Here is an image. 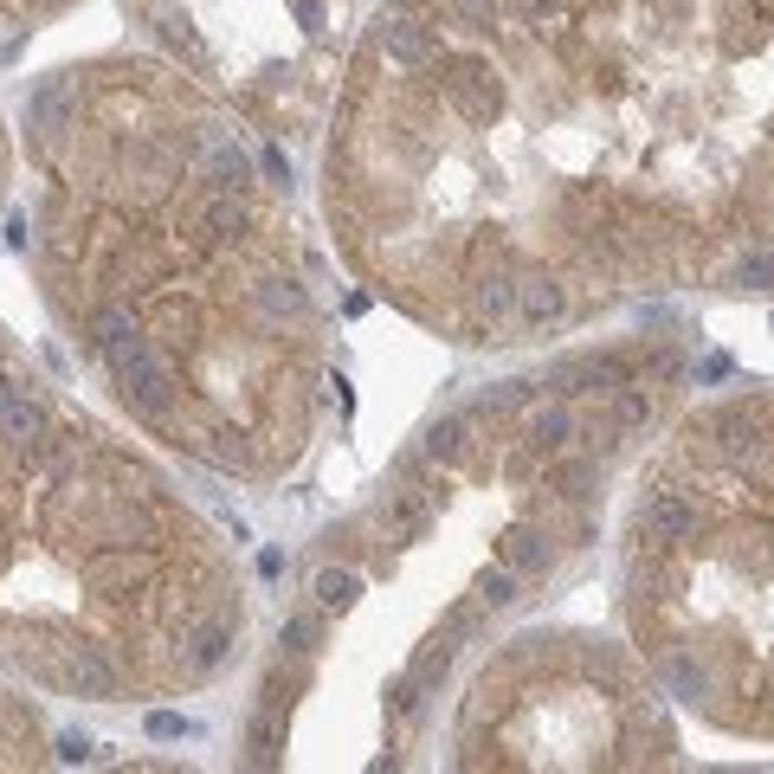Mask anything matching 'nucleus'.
<instances>
[{
  "mask_svg": "<svg viewBox=\"0 0 774 774\" xmlns=\"http://www.w3.org/2000/svg\"><path fill=\"white\" fill-rule=\"evenodd\" d=\"M104 362H111L116 388H123V401L136 406V413H148V420H168L175 413V369L162 362V349L143 330L104 342Z\"/></svg>",
  "mask_w": 774,
  "mask_h": 774,
  "instance_id": "f257e3e1",
  "label": "nucleus"
},
{
  "mask_svg": "<svg viewBox=\"0 0 774 774\" xmlns=\"http://www.w3.org/2000/svg\"><path fill=\"white\" fill-rule=\"evenodd\" d=\"M374 45H381L401 72H426V65H440V33H433V27H420L413 13H388V20L374 27Z\"/></svg>",
  "mask_w": 774,
  "mask_h": 774,
  "instance_id": "f03ea898",
  "label": "nucleus"
},
{
  "mask_svg": "<svg viewBox=\"0 0 774 774\" xmlns=\"http://www.w3.org/2000/svg\"><path fill=\"white\" fill-rule=\"evenodd\" d=\"M549 388L568 401V394H620L627 388V362L613 355H575V362H555Z\"/></svg>",
  "mask_w": 774,
  "mask_h": 774,
  "instance_id": "7ed1b4c3",
  "label": "nucleus"
},
{
  "mask_svg": "<svg viewBox=\"0 0 774 774\" xmlns=\"http://www.w3.org/2000/svg\"><path fill=\"white\" fill-rule=\"evenodd\" d=\"M639 536L646 543H684V536H698V504L684 491H652L646 510H639Z\"/></svg>",
  "mask_w": 774,
  "mask_h": 774,
  "instance_id": "20e7f679",
  "label": "nucleus"
},
{
  "mask_svg": "<svg viewBox=\"0 0 774 774\" xmlns=\"http://www.w3.org/2000/svg\"><path fill=\"white\" fill-rule=\"evenodd\" d=\"M59 684L78 691V698H116V664L97 646H72L65 664H59Z\"/></svg>",
  "mask_w": 774,
  "mask_h": 774,
  "instance_id": "39448f33",
  "label": "nucleus"
},
{
  "mask_svg": "<svg viewBox=\"0 0 774 774\" xmlns=\"http://www.w3.org/2000/svg\"><path fill=\"white\" fill-rule=\"evenodd\" d=\"M200 175H207V187H214V194H246V187H252V162H246V148H239V143L207 136Z\"/></svg>",
  "mask_w": 774,
  "mask_h": 774,
  "instance_id": "423d86ee",
  "label": "nucleus"
},
{
  "mask_svg": "<svg viewBox=\"0 0 774 774\" xmlns=\"http://www.w3.org/2000/svg\"><path fill=\"white\" fill-rule=\"evenodd\" d=\"M561 310H568L561 278H549V271H523V278H516V317H523V323L543 330V323H555Z\"/></svg>",
  "mask_w": 774,
  "mask_h": 774,
  "instance_id": "0eeeda50",
  "label": "nucleus"
},
{
  "mask_svg": "<svg viewBox=\"0 0 774 774\" xmlns=\"http://www.w3.org/2000/svg\"><path fill=\"white\" fill-rule=\"evenodd\" d=\"M65 123H72V78H45L27 97V130H39L52 143V136H65Z\"/></svg>",
  "mask_w": 774,
  "mask_h": 774,
  "instance_id": "6e6552de",
  "label": "nucleus"
},
{
  "mask_svg": "<svg viewBox=\"0 0 774 774\" xmlns=\"http://www.w3.org/2000/svg\"><path fill=\"white\" fill-rule=\"evenodd\" d=\"M252 310L265 317V323H303V310H310V297H303V285H291V278H278V271H265L252 285Z\"/></svg>",
  "mask_w": 774,
  "mask_h": 774,
  "instance_id": "1a4fd4ad",
  "label": "nucleus"
},
{
  "mask_svg": "<svg viewBox=\"0 0 774 774\" xmlns=\"http://www.w3.org/2000/svg\"><path fill=\"white\" fill-rule=\"evenodd\" d=\"M472 317H478L484 330L510 323L516 317V278L510 271H478V278H472Z\"/></svg>",
  "mask_w": 774,
  "mask_h": 774,
  "instance_id": "9d476101",
  "label": "nucleus"
},
{
  "mask_svg": "<svg viewBox=\"0 0 774 774\" xmlns=\"http://www.w3.org/2000/svg\"><path fill=\"white\" fill-rule=\"evenodd\" d=\"M723 433H730V440H723V458H730L736 472H749V478H774V452H768V440H762V433H749L736 413L723 420Z\"/></svg>",
  "mask_w": 774,
  "mask_h": 774,
  "instance_id": "9b49d317",
  "label": "nucleus"
},
{
  "mask_svg": "<svg viewBox=\"0 0 774 774\" xmlns=\"http://www.w3.org/2000/svg\"><path fill=\"white\" fill-rule=\"evenodd\" d=\"M529 445H536V452H568V445H575V406L561 401V394L529 413Z\"/></svg>",
  "mask_w": 774,
  "mask_h": 774,
  "instance_id": "f8f14e48",
  "label": "nucleus"
},
{
  "mask_svg": "<svg viewBox=\"0 0 774 774\" xmlns=\"http://www.w3.org/2000/svg\"><path fill=\"white\" fill-rule=\"evenodd\" d=\"M426 458L433 465H458V458H472V413H445L426 426Z\"/></svg>",
  "mask_w": 774,
  "mask_h": 774,
  "instance_id": "ddd939ff",
  "label": "nucleus"
},
{
  "mask_svg": "<svg viewBox=\"0 0 774 774\" xmlns=\"http://www.w3.org/2000/svg\"><path fill=\"white\" fill-rule=\"evenodd\" d=\"M497 549H504V568H516V575H536V568H549V536H543L536 523H510Z\"/></svg>",
  "mask_w": 774,
  "mask_h": 774,
  "instance_id": "4468645a",
  "label": "nucleus"
},
{
  "mask_svg": "<svg viewBox=\"0 0 774 774\" xmlns=\"http://www.w3.org/2000/svg\"><path fill=\"white\" fill-rule=\"evenodd\" d=\"M445 91H452V104H458V111L472 116V123H484V116L497 111V84L484 78V65H458Z\"/></svg>",
  "mask_w": 774,
  "mask_h": 774,
  "instance_id": "2eb2a0df",
  "label": "nucleus"
},
{
  "mask_svg": "<svg viewBox=\"0 0 774 774\" xmlns=\"http://www.w3.org/2000/svg\"><path fill=\"white\" fill-rule=\"evenodd\" d=\"M659 678H664V691H671V698H710V671H703L698 659H691V652H664L659 659Z\"/></svg>",
  "mask_w": 774,
  "mask_h": 774,
  "instance_id": "dca6fc26",
  "label": "nucleus"
},
{
  "mask_svg": "<svg viewBox=\"0 0 774 774\" xmlns=\"http://www.w3.org/2000/svg\"><path fill=\"white\" fill-rule=\"evenodd\" d=\"M0 440L27 445V452H45V413H39V406L20 394L13 406H0Z\"/></svg>",
  "mask_w": 774,
  "mask_h": 774,
  "instance_id": "f3484780",
  "label": "nucleus"
},
{
  "mask_svg": "<svg viewBox=\"0 0 774 774\" xmlns=\"http://www.w3.org/2000/svg\"><path fill=\"white\" fill-rule=\"evenodd\" d=\"M246 233V200L239 194H207L200 207V239H239Z\"/></svg>",
  "mask_w": 774,
  "mask_h": 774,
  "instance_id": "a211bd4d",
  "label": "nucleus"
},
{
  "mask_svg": "<svg viewBox=\"0 0 774 774\" xmlns=\"http://www.w3.org/2000/svg\"><path fill=\"white\" fill-rule=\"evenodd\" d=\"M226 646H233V632H226V627H194L182 639V659L194 664V671H214V664L226 659Z\"/></svg>",
  "mask_w": 774,
  "mask_h": 774,
  "instance_id": "6ab92c4d",
  "label": "nucleus"
},
{
  "mask_svg": "<svg viewBox=\"0 0 774 774\" xmlns=\"http://www.w3.org/2000/svg\"><path fill=\"white\" fill-rule=\"evenodd\" d=\"M136 575H143V568H136V561H130V555H97V561H91V568H84V581H91V588H97V594L136 588Z\"/></svg>",
  "mask_w": 774,
  "mask_h": 774,
  "instance_id": "aec40b11",
  "label": "nucleus"
},
{
  "mask_svg": "<svg viewBox=\"0 0 774 774\" xmlns=\"http://www.w3.org/2000/svg\"><path fill=\"white\" fill-rule=\"evenodd\" d=\"M730 278H736V291H774V246H749Z\"/></svg>",
  "mask_w": 774,
  "mask_h": 774,
  "instance_id": "412c9836",
  "label": "nucleus"
},
{
  "mask_svg": "<svg viewBox=\"0 0 774 774\" xmlns=\"http://www.w3.org/2000/svg\"><path fill=\"white\" fill-rule=\"evenodd\" d=\"M355 594H362V575L355 568H323L317 575V607H336L342 613V607H355Z\"/></svg>",
  "mask_w": 774,
  "mask_h": 774,
  "instance_id": "4be33fe9",
  "label": "nucleus"
},
{
  "mask_svg": "<svg viewBox=\"0 0 774 774\" xmlns=\"http://www.w3.org/2000/svg\"><path fill=\"white\" fill-rule=\"evenodd\" d=\"M130 168H136L143 194H155V187H168V182H175V162H168V155H162L155 143H136V148H130Z\"/></svg>",
  "mask_w": 774,
  "mask_h": 774,
  "instance_id": "5701e85b",
  "label": "nucleus"
},
{
  "mask_svg": "<svg viewBox=\"0 0 774 774\" xmlns=\"http://www.w3.org/2000/svg\"><path fill=\"white\" fill-rule=\"evenodd\" d=\"M594 484H600V465H594V458H561V472H555V491H561L568 504L594 497Z\"/></svg>",
  "mask_w": 774,
  "mask_h": 774,
  "instance_id": "b1692460",
  "label": "nucleus"
},
{
  "mask_svg": "<svg viewBox=\"0 0 774 774\" xmlns=\"http://www.w3.org/2000/svg\"><path fill=\"white\" fill-rule=\"evenodd\" d=\"M278 646H285V652H297V659H310V652L323 646V620H317V613H291V620H285V632H278Z\"/></svg>",
  "mask_w": 774,
  "mask_h": 774,
  "instance_id": "393cba45",
  "label": "nucleus"
},
{
  "mask_svg": "<svg viewBox=\"0 0 774 774\" xmlns=\"http://www.w3.org/2000/svg\"><path fill=\"white\" fill-rule=\"evenodd\" d=\"M104 529H111L116 543H130V536H136V543H148V516L130 510V504H104Z\"/></svg>",
  "mask_w": 774,
  "mask_h": 774,
  "instance_id": "a878e982",
  "label": "nucleus"
},
{
  "mask_svg": "<svg viewBox=\"0 0 774 774\" xmlns=\"http://www.w3.org/2000/svg\"><path fill=\"white\" fill-rule=\"evenodd\" d=\"M130 330H136V317H130L123 303H104V310L91 317V342H97V349H104V342H116V336H130Z\"/></svg>",
  "mask_w": 774,
  "mask_h": 774,
  "instance_id": "bb28decb",
  "label": "nucleus"
},
{
  "mask_svg": "<svg viewBox=\"0 0 774 774\" xmlns=\"http://www.w3.org/2000/svg\"><path fill=\"white\" fill-rule=\"evenodd\" d=\"M646 413H652V394H646V388H620V401H613V426H620V433H627V426H646Z\"/></svg>",
  "mask_w": 774,
  "mask_h": 774,
  "instance_id": "cd10ccee",
  "label": "nucleus"
},
{
  "mask_svg": "<svg viewBox=\"0 0 774 774\" xmlns=\"http://www.w3.org/2000/svg\"><path fill=\"white\" fill-rule=\"evenodd\" d=\"M478 600L484 607H516V568H491L478 581Z\"/></svg>",
  "mask_w": 774,
  "mask_h": 774,
  "instance_id": "c85d7f7f",
  "label": "nucleus"
},
{
  "mask_svg": "<svg viewBox=\"0 0 774 774\" xmlns=\"http://www.w3.org/2000/svg\"><path fill=\"white\" fill-rule=\"evenodd\" d=\"M445 664H452V639H433V646L413 659V684H433V678H445Z\"/></svg>",
  "mask_w": 774,
  "mask_h": 774,
  "instance_id": "c756f323",
  "label": "nucleus"
},
{
  "mask_svg": "<svg viewBox=\"0 0 774 774\" xmlns=\"http://www.w3.org/2000/svg\"><path fill=\"white\" fill-rule=\"evenodd\" d=\"M252 762H258V768H271V762H278V730H271V710H258V716H252Z\"/></svg>",
  "mask_w": 774,
  "mask_h": 774,
  "instance_id": "7c9ffc66",
  "label": "nucleus"
},
{
  "mask_svg": "<svg viewBox=\"0 0 774 774\" xmlns=\"http://www.w3.org/2000/svg\"><path fill=\"white\" fill-rule=\"evenodd\" d=\"M148 736H155V742L200 736V723H194V716H175V710H155V716H148Z\"/></svg>",
  "mask_w": 774,
  "mask_h": 774,
  "instance_id": "2f4dec72",
  "label": "nucleus"
},
{
  "mask_svg": "<svg viewBox=\"0 0 774 774\" xmlns=\"http://www.w3.org/2000/svg\"><path fill=\"white\" fill-rule=\"evenodd\" d=\"M214 465H233V472H246V465H252L246 440H239V433H214Z\"/></svg>",
  "mask_w": 774,
  "mask_h": 774,
  "instance_id": "473e14b6",
  "label": "nucleus"
},
{
  "mask_svg": "<svg viewBox=\"0 0 774 774\" xmlns=\"http://www.w3.org/2000/svg\"><path fill=\"white\" fill-rule=\"evenodd\" d=\"M523 401H529V381H497V388L478 394V406H491V413H497V406H523Z\"/></svg>",
  "mask_w": 774,
  "mask_h": 774,
  "instance_id": "72a5a7b5",
  "label": "nucleus"
},
{
  "mask_svg": "<svg viewBox=\"0 0 774 774\" xmlns=\"http://www.w3.org/2000/svg\"><path fill=\"white\" fill-rule=\"evenodd\" d=\"M258 168H265V175H271L278 187L291 182V162H285V148H258Z\"/></svg>",
  "mask_w": 774,
  "mask_h": 774,
  "instance_id": "f704fd0d",
  "label": "nucleus"
},
{
  "mask_svg": "<svg viewBox=\"0 0 774 774\" xmlns=\"http://www.w3.org/2000/svg\"><path fill=\"white\" fill-rule=\"evenodd\" d=\"M84 755H91V736H59V762H84Z\"/></svg>",
  "mask_w": 774,
  "mask_h": 774,
  "instance_id": "c9c22d12",
  "label": "nucleus"
},
{
  "mask_svg": "<svg viewBox=\"0 0 774 774\" xmlns=\"http://www.w3.org/2000/svg\"><path fill=\"white\" fill-rule=\"evenodd\" d=\"M465 20H478V27H491V13H497V0H452Z\"/></svg>",
  "mask_w": 774,
  "mask_h": 774,
  "instance_id": "e433bc0d",
  "label": "nucleus"
},
{
  "mask_svg": "<svg viewBox=\"0 0 774 774\" xmlns=\"http://www.w3.org/2000/svg\"><path fill=\"white\" fill-rule=\"evenodd\" d=\"M291 13H297V20H303V27H310V33L323 27V0H291Z\"/></svg>",
  "mask_w": 774,
  "mask_h": 774,
  "instance_id": "4c0bfd02",
  "label": "nucleus"
},
{
  "mask_svg": "<svg viewBox=\"0 0 774 774\" xmlns=\"http://www.w3.org/2000/svg\"><path fill=\"white\" fill-rule=\"evenodd\" d=\"M13 401H20V388H13V381L0 374V406H13Z\"/></svg>",
  "mask_w": 774,
  "mask_h": 774,
  "instance_id": "58836bf2",
  "label": "nucleus"
}]
</instances>
